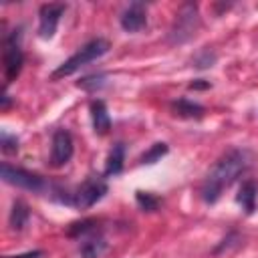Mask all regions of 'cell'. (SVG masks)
<instances>
[{
	"label": "cell",
	"instance_id": "6da1fadb",
	"mask_svg": "<svg viewBox=\"0 0 258 258\" xmlns=\"http://www.w3.org/2000/svg\"><path fill=\"white\" fill-rule=\"evenodd\" d=\"M248 163H250L248 153L242 149H232L224 157H220V161L214 165V169L208 173V177L202 183L204 202H208V204L218 202L222 191L228 189L238 179V175L246 171Z\"/></svg>",
	"mask_w": 258,
	"mask_h": 258
},
{
	"label": "cell",
	"instance_id": "7a4b0ae2",
	"mask_svg": "<svg viewBox=\"0 0 258 258\" xmlns=\"http://www.w3.org/2000/svg\"><path fill=\"white\" fill-rule=\"evenodd\" d=\"M107 50H109V42H107L105 38H95V40L87 42L85 46H81L71 58H67V60H64V62H62L50 77H52V79L69 77V75H73L75 71H79L81 67L89 64L91 60H97L99 56H103Z\"/></svg>",
	"mask_w": 258,
	"mask_h": 258
},
{
	"label": "cell",
	"instance_id": "3957f363",
	"mask_svg": "<svg viewBox=\"0 0 258 258\" xmlns=\"http://www.w3.org/2000/svg\"><path fill=\"white\" fill-rule=\"evenodd\" d=\"M2 179L10 185H16V187L28 189V191H36V194L52 189V185L46 183L40 175H36L32 171H26V169H20V167H12L8 163H2Z\"/></svg>",
	"mask_w": 258,
	"mask_h": 258
},
{
	"label": "cell",
	"instance_id": "277c9868",
	"mask_svg": "<svg viewBox=\"0 0 258 258\" xmlns=\"http://www.w3.org/2000/svg\"><path fill=\"white\" fill-rule=\"evenodd\" d=\"M200 26V14L196 4H183L169 30V42H185L196 34Z\"/></svg>",
	"mask_w": 258,
	"mask_h": 258
},
{
	"label": "cell",
	"instance_id": "5b68a950",
	"mask_svg": "<svg viewBox=\"0 0 258 258\" xmlns=\"http://www.w3.org/2000/svg\"><path fill=\"white\" fill-rule=\"evenodd\" d=\"M107 194V183L105 179L97 177V175H89L73 194V206L79 210H87L91 206H95L103 196Z\"/></svg>",
	"mask_w": 258,
	"mask_h": 258
},
{
	"label": "cell",
	"instance_id": "8992f818",
	"mask_svg": "<svg viewBox=\"0 0 258 258\" xmlns=\"http://www.w3.org/2000/svg\"><path fill=\"white\" fill-rule=\"evenodd\" d=\"M2 60H4L6 83L16 81V77H18L20 71H22V62H24L22 50H20V46H18V42H16V30L4 40V54H2Z\"/></svg>",
	"mask_w": 258,
	"mask_h": 258
},
{
	"label": "cell",
	"instance_id": "52a82bcc",
	"mask_svg": "<svg viewBox=\"0 0 258 258\" xmlns=\"http://www.w3.org/2000/svg\"><path fill=\"white\" fill-rule=\"evenodd\" d=\"M73 157V137L67 129H58L52 135V147H50V165L60 167L69 163Z\"/></svg>",
	"mask_w": 258,
	"mask_h": 258
},
{
	"label": "cell",
	"instance_id": "ba28073f",
	"mask_svg": "<svg viewBox=\"0 0 258 258\" xmlns=\"http://www.w3.org/2000/svg\"><path fill=\"white\" fill-rule=\"evenodd\" d=\"M64 12V4H42L38 12V34L40 38H52L58 26V20Z\"/></svg>",
	"mask_w": 258,
	"mask_h": 258
},
{
	"label": "cell",
	"instance_id": "9c48e42d",
	"mask_svg": "<svg viewBox=\"0 0 258 258\" xmlns=\"http://www.w3.org/2000/svg\"><path fill=\"white\" fill-rule=\"evenodd\" d=\"M147 24V16H145V6L141 2H133L123 14H121V26L127 32H137Z\"/></svg>",
	"mask_w": 258,
	"mask_h": 258
},
{
	"label": "cell",
	"instance_id": "30bf717a",
	"mask_svg": "<svg viewBox=\"0 0 258 258\" xmlns=\"http://www.w3.org/2000/svg\"><path fill=\"white\" fill-rule=\"evenodd\" d=\"M91 119H93V129L99 135H105L111 129V117L107 113V107L103 101H93L91 103Z\"/></svg>",
	"mask_w": 258,
	"mask_h": 258
},
{
	"label": "cell",
	"instance_id": "8fae6325",
	"mask_svg": "<svg viewBox=\"0 0 258 258\" xmlns=\"http://www.w3.org/2000/svg\"><path fill=\"white\" fill-rule=\"evenodd\" d=\"M107 250V242L103 236H97V234H91L83 240L81 248H79V254L81 258H101Z\"/></svg>",
	"mask_w": 258,
	"mask_h": 258
},
{
	"label": "cell",
	"instance_id": "7c38bea8",
	"mask_svg": "<svg viewBox=\"0 0 258 258\" xmlns=\"http://www.w3.org/2000/svg\"><path fill=\"white\" fill-rule=\"evenodd\" d=\"M256 198H258V185H256V181L248 179V181L242 183V187L236 196V202L242 206V210L246 214H252L254 208H256Z\"/></svg>",
	"mask_w": 258,
	"mask_h": 258
},
{
	"label": "cell",
	"instance_id": "4fadbf2b",
	"mask_svg": "<svg viewBox=\"0 0 258 258\" xmlns=\"http://www.w3.org/2000/svg\"><path fill=\"white\" fill-rule=\"evenodd\" d=\"M28 218H30V212H28V206L20 200H16L12 204V210H10V218H8V224L14 232H20L26 224H28Z\"/></svg>",
	"mask_w": 258,
	"mask_h": 258
},
{
	"label": "cell",
	"instance_id": "5bb4252c",
	"mask_svg": "<svg viewBox=\"0 0 258 258\" xmlns=\"http://www.w3.org/2000/svg\"><path fill=\"white\" fill-rule=\"evenodd\" d=\"M123 161H125V147L123 143H117L109 157H107V165H105V173L107 175H119L123 171Z\"/></svg>",
	"mask_w": 258,
	"mask_h": 258
},
{
	"label": "cell",
	"instance_id": "9a60e30c",
	"mask_svg": "<svg viewBox=\"0 0 258 258\" xmlns=\"http://www.w3.org/2000/svg\"><path fill=\"white\" fill-rule=\"evenodd\" d=\"M171 107H173L175 115L185 117V119H200V117L204 115V107L198 105V103H191V101H187V99H179V101H175Z\"/></svg>",
	"mask_w": 258,
	"mask_h": 258
},
{
	"label": "cell",
	"instance_id": "2e32d148",
	"mask_svg": "<svg viewBox=\"0 0 258 258\" xmlns=\"http://www.w3.org/2000/svg\"><path fill=\"white\" fill-rule=\"evenodd\" d=\"M67 234L71 238H87L91 234H97V220H81V222H75L69 226Z\"/></svg>",
	"mask_w": 258,
	"mask_h": 258
},
{
	"label": "cell",
	"instance_id": "e0dca14e",
	"mask_svg": "<svg viewBox=\"0 0 258 258\" xmlns=\"http://www.w3.org/2000/svg\"><path fill=\"white\" fill-rule=\"evenodd\" d=\"M135 200L143 212H155L159 208V200L149 191H135Z\"/></svg>",
	"mask_w": 258,
	"mask_h": 258
},
{
	"label": "cell",
	"instance_id": "ac0fdd59",
	"mask_svg": "<svg viewBox=\"0 0 258 258\" xmlns=\"http://www.w3.org/2000/svg\"><path fill=\"white\" fill-rule=\"evenodd\" d=\"M105 75L103 73H99V75H89V77H83L79 83H77V87L79 89H85V91H97V89H101L103 85H105Z\"/></svg>",
	"mask_w": 258,
	"mask_h": 258
},
{
	"label": "cell",
	"instance_id": "d6986e66",
	"mask_svg": "<svg viewBox=\"0 0 258 258\" xmlns=\"http://www.w3.org/2000/svg\"><path fill=\"white\" fill-rule=\"evenodd\" d=\"M165 153H167V145H165V143H153V145L149 147V151H145V153L141 155V163H155V161H159Z\"/></svg>",
	"mask_w": 258,
	"mask_h": 258
},
{
	"label": "cell",
	"instance_id": "ffe728a7",
	"mask_svg": "<svg viewBox=\"0 0 258 258\" xmlns=\"http://www.w3.org/2000/svg\"><path fill=\"white\" fill-rule=\"evenodd\" d=\"M0 147H2V153H16L18 151V139L16 135H10L6 131H2V137H0Z\"/></svg>",
	"mask_w": 258,
	"mask_h": 258
},
{
	"label": "cell",
	"instance_id": "44dd1931",
	"mask_svg": "<svg viewBox=\"0 0 258 258\" xmlns=\"http://www.w3.org/2000/svg\"><path fill=\"white\" fill-rule=\"evenodd\" d=\"M216 60V54H210V50H204L198 58H196V67L200 69H206V67H212V62Z\"/></svg>",
	"mask_w": 258,
	"mask_h": 258
},
{
	"label": "cell",
	"instance_id": "7402d4cb",
	"mask_svg": "<svg viewBox=\"0 0 258 258\" xmlns=\"http://www.w3.org/2000/svg\"><path fill=\"white\" fill-rule=\"evenodd\" d=\"M42 252L40 250H34V252H24V254H18V256H6V258H38Z\"/></svg>",
	"mask_w": 258,
	"mask_h": 258
},
{
	"label": "cell",
	"instance_id": "603a6c76",
	"mask_svg": "<svg viewBox=\"0 0 258 258\" xmlns=\"http://www.w3.org/2000/svg\"><path fill=\"white\" fill-rule=\"evenodd\" d=\"M189 89H208V83H191Z\"/></svg>",
	"mask_w": 258,
	"mask_h": 258
},
{
	"label": "cell",
	"instance_id": "cb8c5ba5",
	"mask_svg": "<svg viewBox=\"0 0 258 258\" xmlns=\"http://www.w3.org/2000/svg\"><path fill=\"white\" fill-rule=\"evenodd\" d=\"M8 105H10V97L4 95V97H2V109H8Z\"/></svg>",
	"mask_w": 258,
	"mask_h": 258
}]
</instances>
